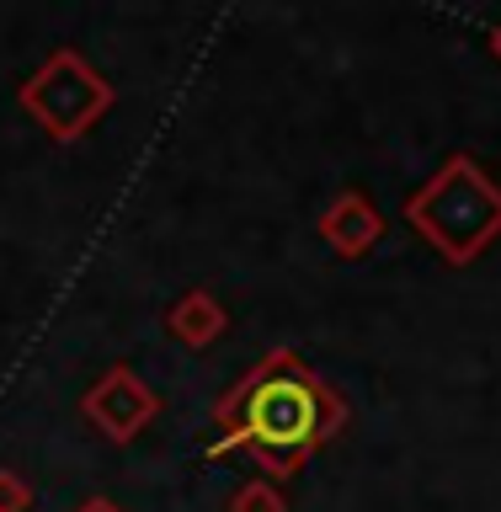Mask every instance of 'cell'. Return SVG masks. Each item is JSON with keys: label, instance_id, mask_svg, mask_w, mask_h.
<instances>
[{"label": "cell", "instance_id": "obj_1", "mask_svg": "<svg viewBox=\"0 0 501 512\" xmlns=\"http://www.w3.org/2000/svg\"><path fill=\"white\" fill-rule=\"evenodd\" d=\"M315 427V395L299 379H272L251 395V438L267 448H299Z\"/></svg>", "mask_w": 501, "mask_h": 512}]
</instances>
